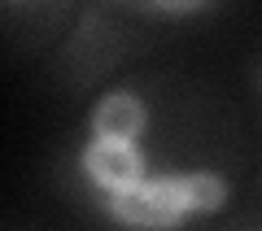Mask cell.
<instances>
[{
	"label": "cell",
	"mask_w": 262,
	"mask_h": 231,
	"mask_svg": "<svg viewBox=\"0 0 262 231\" xmlns=\"http://www.w3.org/2000/svg\"><path fill=\"white\" fill-rule=\"evenodd\" d=\"M110 214L127 227H175L188 218V196L179 179H144L136 188L110 192Z\"/></svg>",
	"instance_id": "6da1fadb"
},
{
	"label": "cell",
	"mask_w": 262,
	"mask_h": 231,
	"mask_svg": "<svg viewBox=\"0 0 262 231\" xmlns=\"http://www.w3.org/2000/svg\"><path fill=\"white\" fill-rule=\"evenodd\" d=\"M83 170L92 175V183H101L105 192H122V188L144 183V157L136 144L122 140H96L83 153Z\"/></svg>",
	"instance_id": "7a4b0ae2"
},
{
	"label": "cell",
	"mask_w": 262,
	"mask_h": 231,
	"mask_svg": "<svg viewBox=\"0 0 262 231\" xmlns=\"http://www.w3.org/2000/svg\"><path fill=\"white\" fill-rule=\"evenodd\" d=\"M140 127H144V105L136 96H127V92L105 96L96 105V113H92L96 140H122V144H131V140L140 135Z\"/></svg>",
	"instance_id": "3957f363"
},
{
	"label": "cell",
	"mask_w": 262,
	"mask_h": 231,
	"mask_svg": "<svg viewBox=\"0 0 262 231\" xmlns=\"http://www.w3.org/2000/svg\"><path fill=\"white\" fill-rule=\"evenodd\" d=\"M179 183H184V196H188V214H210L227 196V188H223L219 175H184Z\"/></svg>",
	"instance_id": "277c9868"
}]
</instances>
